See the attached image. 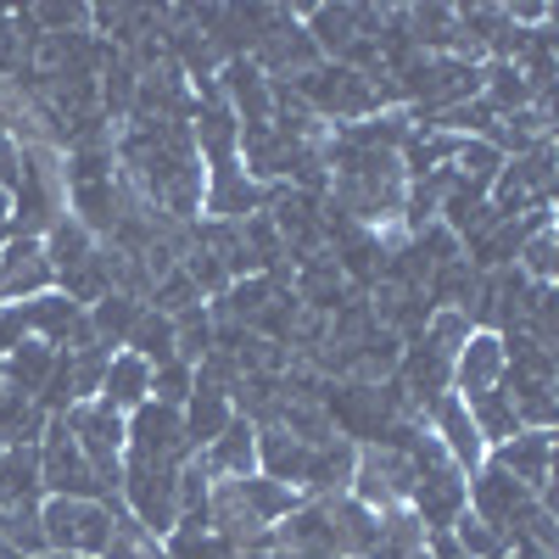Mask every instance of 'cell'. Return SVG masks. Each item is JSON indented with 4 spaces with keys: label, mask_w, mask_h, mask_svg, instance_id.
Masks as SVG:
<instances>
[{
    "label": "cell",
    "mask_w": 559,
    "mask_h": 559,
    "mask_svg": "<svg viewBox=\"0 0 559 559\" xmlns=\"http://www.w3.org/2000/svg\"><path fill=\"white\" fill-rule=\"evenodd\" d=\"M498 381H503V342H498V331H471V342L453 353V392L471 403V397L492 392Z\"/></svg>",
    "instance_id": "16"
},
{
    "label": "cell",
    "mask_w": 559,
    "mask_h": 559,
    "mask_svg": "<svg viewBox=\"0 0 559 559\" xmlns=\"http://www.w3.org/2000/svg\"><path fill=\"white\" fill-rule=\"evenodd\" d=\"M17 174H23V152H17V140L0 129V191H17Z\"/></svg>",
    "instance_id": "37"
},
{
    "label": "cell",
    "mask_w": 559,
    "mask_h": 559,
    "mask_svg": "<svg viewBox=\"0 0 559 559\" xmlns=\"http://www.w3.org/2000/svg\"><path fill=\"white\" fill-rule=\"evenodd\" d=\"M118 498L134 515V526L146 537H168L174 521H179V464H163V459H140V453H123V481H118Z\"/></svg>",
    "instance_id": "2"
},
{
    "label": "cell",
    "mask_w": 559,
    "mask_h": 559,
    "mask_svg": "<svg viewBox=\"0 0 559 559\" xmlns=\"http://www.w3.org/2000/svg\"><path fill=\"white\" fill-rule=\"evenodd\" d=\"M140 559H168V548L157 537H146V548H140Z\"/></svg>",
    "instance_id": "38"
},
{
    "label": "cell",
    "mask_w": 559,
    "mask_h": 559,
    "mask_svg": "<svg viewBox=\"0 0 559 559\" xmlns=\"http://www.w3.org/2000/svg\"><path fill=\"white\" fill-rule=\"evenodd\" d=\"M426 431L442 442V453H448V464H453L459 476H476L481 464H487V442H481V431L471 426V408H464V397H459V392H448V397H437V403H431Z\"/></svg>",
    "instance_id": "9"
},
{
    "label": "cell",
    "mask_w": 559,
    "mask_h": 559,
    "mask_svg": "<svg viewBox=\"0 0 559 559\" xmlns=\"http://www.w3.org/2000/svg\"><path fill=\"white\" fill-rule=\"evenodd\" d=\"M34 331H28V308L23 302H7V308H0V358H7L12 347H23Z\"/></svg>",
    "instance_id": "36"
},
{
    "label": "cell",
    "mask_w": 559,
    "mask_h": 559,
    "mask_svg": "<svg viewBox=\"0 0 559 559\" xmlns=\"http://www.w3.org/2000/svg\"><path fill=\"white\" fill-rule=\"evenodd\" d=\"M23 28H17V12L0 7V79H17L23 73Z\"/></svg>",
    "instance_id": "35"
},
{
    "label": "cell",
    "mask_w": 559,
    "mask_h": 559,
    "mask_svg": "<svg viewBox=\"0 0 559 559\" xmlns=\"http://www.w3.org/2000/svg\"><path fill=\"white\" fill-rule=\"evenodd\" d=\"M7 241H12V229H0V247H7Z\"/></svg>",
    "instance_id": "41"
},
{
    "label": "cell",
    "mask_w": 559,
    "mask_h": 559,
    "mask_svg": "<svg viewBox=\"0 0 559 559\" xmlns=\"http://www.w3.org/2000/svg\"><path fill=\"white\" fill-rule=\"evenodd\" d=\"M0 229H12V191H0Z\"/></svg>",
    "instance_id": "39"
},
{
    "label": "cell",
    "mask_w": 559,
    "mask_h": 559,
    "mask_svg": "<svg viewBox=\"0 0 559 559\" xmlns=\"http://www.w3.org/2000/svg\"><path fill=\"white\" fill-rule=\"evenodd\" d=\"M308 453L313 448H302L292 431H280V426H263L258 431V476H269V481H280V487H302V471H308Z\"/></svg>",
    "instance_id": "19"
},
{
    "label": "cell",
    "mask_w": 559,
    "mask_h": 559,
    "mask_svg": "<svg viewBox=\"0 0 559 559\" xmlns=\"http://www.w3.org/2000/svg\"><path fill=\"white\" fill-rule=\"evenodd\" d=\"M202 459V471L213 481H241V476H258V426L252 419H229V426L197 453Z\"/></svg>",
    "instance_id": "15"
},
{
    "label": "cell",
    "mask_w": 559,
    "mask_h": 559,
    "mask_svg": "<svg viewBox=\"0 0 559 559\" xmlns=\"http://www.w3.org/2000/svg\"><path fill=\"white\" fill-rule=\"evenodd\" d=\"M0 503L7 509H39V448H0Z\"/></svg>",
    "instance_id": "20"
},
{
    "label": "cell",
    "mask_w": 559,
    "mask_h": 559,
    "mask_svg": "<svg viewBox=\"0 0 559 559\" xmlns=\"http://www.w3.org/2000/svg\"><path fill=\"white\" fill-rule=\"evenodd\" d=\"M481 102L492 107V118H509L521 107H537L532 102V84L515 62H481Z\"/></svg>",
    "instance_id": "26"
},
{
    "label": "cell",
    "mask_w": 559,
    "mask_h": 559,
    "mask_svg": "<svg viewBox=\"0 0 559 559\" xmlns=\"http://www.w3.org/2000/svg\"><path fill=\"white\" fill-rule=\"evenodd\" d=\"M218 96H224L229 112H236L241 129H258V123H269V112H274V84L252 68V57H236V62L218 68Z\"/></svg>",
    "instance_id": "14"
},
{
    "label": "cell",
    "mask_w": 559,
    "mask_h": 559,
    "mask_svg": "<svg viewBox=\"0 0 559 559\" xmlns=\"http://www.w3.org/2000/svg\"><path fill=\"white\" fill-rule=\"evenodd\" d=\"M448 532H453V543H459V554H464V559H498V554L509 548L492 526H481V521L471 515V509H464V515H459Z\"/></svg>",
    "instance_id": "33"
},
{
    "label": "cell",
    "mask_w": 559,
    "mask_h": 559,
    "mask_svg": "<svg viewBox=\"0 0 559 559\" xmlns=\"http://www.w3.org/2000/svg\"><path fill=\"white\" fill-rule=\"evenodd\" d=\"M45 292H57V274L45 263V247L34 236H12L0 247V308L7 302H34Z\"/></svg>",
    "instance_id": "10"
},
{
    "label": "cell",
    "mask_w": 559,
    "mask_h": 559,
    "mask_svg": "<svg viewBox=\"0 0 559 559\" xmlns=\"http://www.w3.org/2000/svg\"><path fill=\"white\" fill-rule=\"evenodd\" d=\"M498 168H503V152L492 146V140H459V152H453V163H448V174H453V179L481 185V191H492Z\"/></svg>",
    "instance_id": "30"
},
{
    "label": "cell",
    "mask_w": 559,
    "mask_h": 559,
    "mask_svg": "<svg viewBox=\"0 0 559 559\" xmlns=\"http://www.w3.org/2000/svg\"><path fill=\"white\" fill-rule=\"evenodd\" d=\"M34 448H39V487H45V498H96L102 503V481H96V471H90V459L79 453L62 414L45 419V431H39Z\"/></svg>",
    "instance_id": "4"
},
{
    "label": "cell",
    "mask_w": 559,
    "mask_h": 559,
    "mask_svg": "<svg viewBox=\"0 0 559 559\" xmlns=\"http://www.w3.org/2000/svg\"><path fill=\"white\" fill-rule=\"evenodd\" d=\"M464 509H471L481 526H492V532L509 543V537L526 526L532 509H537V492H526L515 476H503L498 464L487 459L476 476H464Z\"/></svg>",
    "instance_id": "5"
},
{
    "label": "cell",
    "mask_w": 559,
    "mask_h": 559,
    "mask_svg": "<svg viewBox=\"0 0 559 559\" xmlns=\"http://www.w3.org/2000/svg\"><path fill=\"white\" fill-rule=\"evenodd\" d=\"M487 202H492L498 218H521L526 207L554 202V140L537 146V152H526V157H503Z\"/></svg>",
    "instance_id": "7"
},
{
    "label": "cell",
    "mask_w": 559,
    "mask_h": 559,
    "mask_svg": "<svg viewBox=\"0 0 559 559\" xmlns=\"http://www.w3.org/2000/svg\"><path fill=\"white\" fill-rule=\"evenodd\" d=\"M123 437H129L123 453H140V459H163V464H185V459H191L179 408H168V403H140L134 414H123Z\"/></svg>",
    "instance_id": "8"
},
{
    "label": "cell",
    "mask_w": 559,
    "mask_h": 559,
    "mask_svg": "<svg viewBox=\"0 0 559 559\" xmlns=\"http://www.w3.org/2000/svg\"><path fill=\"white\" fill-rule=\"evenodd\" d=\"M39 247H45V263H51V274L62 280V274H73L79 263H90V252H96L102 241L90 236V229H84L73 213H62V218L39 236Z\"/></svg>",
    "instance_id": "23"
},
{
    "label": "cell",
    "mask_w": 559,
    "mask_h": 559,
    "mask_svg": "<svg viewBox=\"0 0 559 559\" xmlns=\"http://www.w3.org/2000/svg\"><path fill=\"white\" fill-rule=\"evenodd\" d=\"M471 331H476V324L464 319L459 308H437V313H431V324H426V336H419V342H431L437 353H448V358H453L464 342H471Z\"/></svg>",
    "instance_id": "34"
},
{
    "label": "cell",
    "mask_w": 559,
    "mask_h": 559,
    "mask_svg": "<svg viewBox=\"0 0 559 559\" xmlns=\"http://www.w3.org/2000/svg\"><path fill=\"white\" fill-rule=\"evenodd\" d=\"M140 308H146V302H134V297H123V292H107L102 302H90V308H84L90 336H96L102 347H112V353H123V342H129V331H134Z\"/></svg>",
    "instance_id": "24"
},
{
    "label": "cell",
    "mask_w": 559,
    "mask_h": 559,
    "mask_svg": "<svg viewBox=\"0 0 559 559\" xmlns=\"http://www.w3.org/2000/svg\"><path fill=\"white\" fill-rule=\"evenodd\" d=\"M123 353L146 358L152 369H157V364H168V358H174V319H168V313H157V308H140V319H134V331H129Z\"/></svg>",
    "instance_id": "29"
},
{
    "label": "cell",
    "mask_w": 559,
    "mask_h": 559,
    "mask_svg": "<svg viewBox=\"0 0 559 559\" xmlns=\"http://www.w3.org/2000/svg\"><path fill=\"white\" fill-rule=\"evenodd\" d=\"M229 419H236V403H229L224 392H213V386H197L191 397H185V408H179V426H185V442H191V453H202Z\"/></svg>",
    "instance_id": "21"
},
{
    "label": "cell",
    "mask_w": 559,
    "mask_h": 559,
    "mask_svg": "<svg viewBox=\"0 0 559 559\" xmlns=\"http://www.w3.org/2000/svg\"><path fill=\"white\" fill-rule=\"evenodd\" d=\"M408 492H414V464L403 453L381 448V442H364L358 448V464H353L347 498L364 503L369 515H386V509H403L408 503Z\"/></svg>",
    "instance_id": "6"
},
{
    "label": "cell",
    "mask_w": 559,
    "mask_h": 559,
    "mask_svg": "<svg viewBox=\"0 0 559 559\" xmlns=\"http://www.w3.org/2000/svg\"><path fill=\"white\" fill-rule=\"evenodd\" d=\"M39 532H45V548L73 554V559H96L112 537V509L96 498H45Z\"/></svg>",
    "instance_id": "3"
},
{
    "label": "cell",
    "mask_w": 559,
    "mask_h": 559,
    "mask_svg": "<svg viewBox=\"0 0 559 559\" xmlns=\"http://www.w3.org/2000/svg\"><path fill=\"white\" fill-rule=\"evenodd\" d=\"M498 559H515V554H509V548H503V554H498Z\"/></svg>",
    "instance_id": "43"
},
{
    "label": "cell",
    "mask_w": 559,
    "mask_h": 559,
    "mask_svg": "<svg viewBox=\"0 0 559 559\" xmlns=\"http://www.w3.org/2000/svg\"><path fill=\"white\" fill-rule=\"evenodd\" d=\"M408 509L426 532H448L459 515H464V476L453 464H437V471H419L414 476V492H408Z\"/></svg>",
    "instance_id": "11"
},
{
    "label": "cell",
    "mask_w": 559,
    "mask_h": 559,
    "mask_svg": "<svg viewBox=\"0 0 559 559\" xmlns=\"http://www.w3.org/2000/svg\"><path fill=\"white\" fill-rule=\"evenodd\" d=\"M269 207V185L247 179V168H224L207 174V191H202V218L213 224H247Z\"/></svg>",
    "instance_id": "12"
},
{
    "label": "cell",
    "mask_w": 559,
    "mask_h": 559,
    "mask_svg": "<svg viewBox=\"0 0 559 559\" xmlns=\"http://www.w3.org/2000/svg\"><path fill=\"white\" fill-rule=\"evenodd\" d=\"M197 392V369L185 358H168L152 369V403H168V408H185V397Z\"/></svg>",
    "instance_id": "32"
},
{
    "label": "cell",
    "mask_w": 559,
    "mask_h": 559,
    "mask_svg": "<svg viewBox=\"0 0 559 559\" xmlns=\"http://www.w3.org/2000/svg\"><path fill=\"white\" fill-rule=\"evenodd\" d=\"M96 403L112 408V414H134L140 403H152V364H146V358H134V353H112Z\"/></svg>",
    "instance_id": "18"
},
{
    "label": "cell",
    "mask_w": 559,
    "mask_h": 559,
    "mask_svg": "<svg viewBox=\"0 0 559 559\" xmlns=\"http://www.w3.org/2000/svg\"><path fill=\"white\" fill-rule=\"evenodd\" d=\"M236 498L247 503V515H252L258 526H280L292 509H302V492L280 487V481H269V476H241V481H236Z\"/></svg>",
    "instance_id": "25"
},
{
    "label": "cell",
    "mask_w": 559,
    "mask_h": 559,
    "mask_svg": "<svg viewBox=\"0 0 559 559\" xmlns=\"http://www.w3.org/2000/svg\"><path fill=\"white\" fill-rule=\"evenodd\" d=\"M7 392H12V386H7V376H0V397H7Z\"/></svg>",
    "instance_id": "42"
},
{
    "label": "cell",
    "mask_w": 559,
    "mask_h": 559,
    "mask_svg": "<svg viewBox=\"0 0 559 559\" xmlns=\"http://www.w3.org/2000/svg\"><path fill=\"white\" fill-rule=\"evenodd\" d=\"M163 548H168V559H236V548H229L207 521H197V515H185V521H174V532L163 537Z\"/></svg>",
    "instance_id": "28"
},
{
    "label": "cell",
    "mask_w": 559,
    "mask_h": 559,
    "mask_svg": "<svg viewBox=\"0 0 559 559\" xmlns=\"http://www.w3.org/2000/svg\"><path fill=\"white\" fill-rule=\"evenodd\" d=\"M34 559H73V554H57V548H45V554H34Z\"/></svg>",
    "instance_id": "40"
},
{
    "label": "cell",
    "mask_w": 559,
    "mask_h": 559,
    "mask_svg": "<svg viewBox=\"0 0 559 559\" xmlns=\"http://www.w3.org/2000/svg\"><path fill=\"white\" fill-rule=\"evenodd\" d=\"M51 369H57V347L39 342V336H28L23 347H12L7 358H0V376H7V386L23 392V397H34V403H39L45 381H51Z\"/></svg>",
    "instance_id": "22"
},
{
    "label": "cell",
    "mask_w": 559,
    "mask_h": 559,
    "mask_svg": "<svg viewBox=\"0 0 559 559\" xmlns=\"http://www.w3.org/2000/svg\"><path fill=\"white\" fill-rule=\"evenodd\" d=\"M207 353H213V313H207V302H197L174 319V358H185L197 369Z\"/></svg>",
    "instance_id": "31"
},
{
    "label": "cell",
    "mask_w": 559,
    "mask_h": 559,
    "mask_svg": "<svg viewBox=\"0 0 559 559\" xmlns=\"http://www.w3.org/2000/svg\"><path fill=\"white\" fill-rule=\"evenodd\" d=\"M292 90L302 96V107L331 129H347V123H364V118L381 112L376 84H369L364 73H353V68H342V62H313L308 73L292 79Z\"/></svg>",
    "instance_id": "1"
},
{
    "label": "cell",
    "mask_w": 559,
    "mask_h": 559,
    "mask_svg": "<svg viewBox=\"0 0 559 559\" xmlns=\"http://www.w3.org/2000/svg\"><path fill=\"white\" fill-rule=\"evenodd\" d=\"M324 521H331V548H336V559H369V554H376L381 515H369L364 503L331 498V503H324Z\"/></svg>",
    "instance_id": "17"
},
{
    "label": "cell",
    "mask_w": 559,
    "mask_h": 559,
    "mask_svg": "<svg viewBox=\"0 0 559 559\" xmlns=\"http://www.w3.org/2000/svg\"><path fill=\"white\" fill-rule=\"evenodd\" d=\"M503 476H515L526 492H548V481H554V431H521V437H509V442H498L492 453H487Z\"/></svg>",
    "instance_id": "13"
},
{
    "label": "cell",
    "mask_w": 559,
    "mask_h": 559,
    "mask_svg": "<svg viewBox=\"0 0 559 559\" xmlns=\"http://www.w3.org/2000/svg\"><path fill=\"white\" fill-rule=\"evenodd\" d=\"M464 408H471V426L481 431L487 453H492L498 442H509V437H521V431H526V426H521V414H515V403H509V392H503V386H492V392L471 397Z\"/></svg>",
    "instance_id": "27"
}]
</instances>
